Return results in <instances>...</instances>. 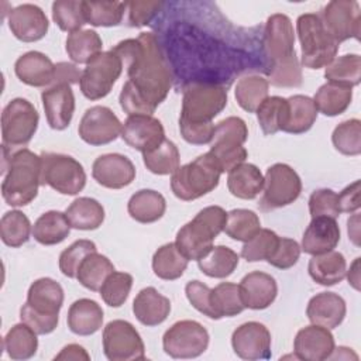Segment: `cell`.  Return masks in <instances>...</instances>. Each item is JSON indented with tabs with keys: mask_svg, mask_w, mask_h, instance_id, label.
Listing matches in <instances>:
<instances>
[{
	"mask_svg": "<svg viewBox=\"0 0 361 361\" xmlns=\"http://www.w3.org/2000/svg\"><path fill=\"white\" fill-rule=\"evenodd\" d=\"M110 51L127 65L128 80L123 85L118 102L124 113L148 114L166 99L173 76L168 59L154 32L120 41Z\"/></svg>",
	"mask_w": 361,
	"mask_h": 361,
	"instance_id": "1",
	"label": "cell"
},
{
	"mask_svg": "<svg viewBox=\"0 0 361 361\" xmlns=\"http://www.w3.org/2000/svg\"><path fill=\"white\" fill-rule=\"evenodd\" d=\"M264 55L269 61L268 83L276 87H299L302 68L295 51V32L286 14L268 17L264 30Z\"/></svg>",
	"mask_w": 361,
	"mask_h": 361,
	"instance_id": "2",
	"label": "cell"
},
{
	"mask_svg": "<svg viewBox=\"0 0 361 361\" xmlns=\"http://www.w3.org/2000/svg\"><path fill=\"white\" fill-rule=\"evenodd\" d=\"M4 178L1 196L8 206L23 207L38 195L41 185V155L28 148L8 149L3 147Z\"/></svg>",
	"mask_w": 361,
	"mask_h": 361,
	"instance_id": "3",
	"label": "cell"
},
{
	"mask_svg": "<svg viewBox=\"0 0 361 361\" xmlns=\"http://www.w3.org/2000/svg\"><path fill=\"white\" fill-rule=\"evenodd\" d=\"M62 305V286L52 278H39L28 288L27 300L20 309V319L37 334H49L58 326Z\"/></svg>",
	"mask_w": 361,
	"mask_h": 361,
	"instance_id": "4",
	"label": "cell"
},
{
	"mask_svg": "<svg viewBox=\"0 0 361 361\" xmlns=\"http://www.w3.org/2000/svg\"><path fill=\"white\" fill-rule=\"evenodd\" d=\"M227 213L220 206L202 209L176 233L175 244L189 261H199L212 248L214 238L224 230Z\"/></svg>",
	"mask_w": 361,
	"mask_h": 361,
	"instance_id": "5",
	"label": "cell"
},
{
	"mask_svg": "<svg viewBox=\"0 0 361 361\" xmlns=\"http://www.w3.org/2000/svg\"><path fill=\"white\" fill-rule=\"evenodd\" d=\"M221 173L216 158L210 152H204L172 173L171 189L183 202L196 200L217 188Z\"/></svg>",
	"mask_w": 361,
	"mask_h": 361,
	"instance_id": "6",
	"label": "cell"
},
{
	"mask_svg": "<svg viewBox=\"0 0 361 361\" xmlns=\"http://www.w3.org/2000/svg\"><path fill=\"white\" fill-rule=\"evenodd\" d=\"M227 106V90L217 83L190 82L183 87L179 126H207Z\"/></svg>",
	"mask_w": 361,
	"mask_h": 361,
	"instance_id": "7",
	"label": "cell"
},
{
	"mask_svg": "<svg viewBox=\"0 0 361 361\" xmlns=\"http://www.w3.org/2000/svg\"><path fill=\"white\" fill-rule=\"evenodd\" d=\"M296 31L302 51L300 63L305 68H326L336 58L340 44L329 34L319 14H300L296 20Z\"/></svg>",
	"mask_w": 361,
	"mask_h": 361,
	"instance_id": "8",
	"label": "cell"
},
{
	"mask_svg": "<svg viewBox=\"0 0 361 361\" xmlns=\"http://www.w3.org/2000/svg\"><path fill=\"white\" fill-rule=\"evenodd\" d=\"M247 138L248 128L245 121L240 117L230 116L214 126L209 152L219 162L221 172H230L247 159L248 152L244 148Z\"/></svg>",
	"mask_w": 361,
	"mask_h": 361,
	"instance_id": "9",
	"label": "cell"
},
{
	"mask_svg": "<svg viewBox=\"0 0 361 361\" xmlns=\"http://www.w3.org/2000/svg\"><path fill=\"white\" fill-rule=\"evenodd\" d=\"M41 185H47L61 195L75 196L86 185V172L79 161L66 154H41Z\"/></svg>",
	"mask_w": 361,
	"mask_h": 361,
	"instance_id": "10",
	"label": "cell"
},
{
	"mask_svg": "<svg viewBox=\"0 0 361 361\" xmlns=\"http://www.w3.org/2000/svg\"><path fill=\"white\" fill-rule=\"evenodd\" d=\"M39 116L31 102L23 97L10 100L1 113L3 147L14 149L27 145L38 128Z\"/></svg>",
	"mask_w": 361,
	"mask_h": 361,
	"instance_id": "11",
	"label": "cell"
},
{
	"mask_svg": "<svg viewBox=\"0 0 361 361\" xmlns=\"http://www.w3.org/2000/svg\"><path fill=\"white\" fill-rule=\"evenodd\" d=\"M264 195L258 203L262 212H271L293 203L302 192L298 172L286 164H274L264 176Z\"/></svg>",
	"mask_w": 361,
	"mask_h": 361,
	"instance_id": "12",
	"label": "cell"
},
{
	"mask_svg": "<svg viewBox=\"0 0 361 361\" xmlns=\"http://www.w3.org/2000/svg\"><path fill=\"white\" fill-rule=\"evenodd\" d=\"M123 72V61L113 51L100 52L82 71V94L89 100L106 97Z\"/></svg>",
	"mask_w": 361,
	"mask_h": 361,
	"instance_id": "13",
	"label": "cell"
},
{
	"mask_svg": "<svg viewBox=\"0 0 361 361\" xmlns=\"http://www.w3.org/2000/svg\"><path fill=\"white\" fill-rule=\"evenodd\" d=\"M209 338L199 322L179 320L164 333L162 347L172 358H196L207 350Z\"/></svg>",
	"mask_w": 361,
	"mask_h": 361,
	"instance_id": "14",
	"label": "cell"
},
{
	"mask_svg": "<svg viewBox=\"0 0 361 361\" xmlns=\"http://www.w3.org/2000/svg\"><path fill=\"white\" fill-rule=\"evenodd\" d=\"M103 351L110 361H137L145 358L140 333L127 320H111L103 329Z\"/></svg>",
	"mask_w": 361,
	"mask_h": 361,
	"instance_id": "15",
	"label": "cell"
},
{
	"mask_svg": "<svg viewBox=\"0 0 361 361\" xmlns=\"http://www.w3.org/2000/svg\"><path fill=\"white\" fill-rule=\"evenodd\" d=\"M329 34L341 44L350 38L360 39L361 8L355 0H331L319 14Z\"/></svg>",
	"mask_w": 361,
	"mask_h": 361,
	"instance_id": "16",
	"label": "cell"
},
{
	"mask_svg": "<svg viewBox=\"0 0 361 361\" xmlns=\"http://www.w3.org/2000/svg\"><path fill=\"white\" fill-rule=\"evenodd\" d=\"M123 124L111 109L106 106H93L85 111L80 118L78 133L89 145H106L121 135Z\"/></svg>",
	"mask_w": 361,
	"mask_h": 361,
	"instance_id": "17",
	"label": "cell"
},
{
	"mask_svg": "<svg viewBox=\"0 0 361 361\" xmlns=\"http://www.w3.org/2000/svg\"><path fill=\"white\" fill-rule=\"evenodd\" d=\"M234 353L248 361L271 358V333L259 322H247L238 326L231 336Z\"/></svg>",
	"mask_w": 361,
	"mask_h": 361,
	"instance_id": "18",
	"label": "cell"
},
{
	"mask_svg": "<svg viewBox=\"0 0 361 361\" xmlns=\"http://www.w3.org/2000/svg\"><path fill=\"white\" fill-rule=\"evenodd\" d=\"M121 138L131 148L144 154L154 149L165 140V130L162 123L154 116L133 114L128 116L123 124Z\"/></svg>",
	"mask_w": 361,
	"mask_h": 361,
	"instance_id": "19",
	"label": "cell"
},
{
	"mask_svg": "<svg viewBox=\"0 0 361 361\" xmlns=\"http://www.w3.org/2000/svg\"><path fill=\"white\" fill-rule=\"evenodd\" d=\"M93 179L107 189H123L135 179V166L123 154H104L92 165Z\"/></svg>",
	"mask_w": 361,
	"mask_h": 361,
	"instance_id": "20",
	"label": "cell"
},
{
	"mask_svg": "<svg viewBox=\"0 0 361 361\" xmlns=\"http://www.w3.org/2000/svg\"><path fill=\"white\" fill-rule=\"evenodd\" d=\"M7 23L11 34L23 42H35L42 39L49 28L48 18L42 8L31 3L11 8Z\"/></svg>",
	"mask_w": 361,
	"mask_h": 361,
	"instance_id": "21",
	"label": "cell"
},
{
	"mask_svg": "<svg viewBox=\"0 0 361 361\" xmlns=\"http://www.w3.org/2000/svg\"><path fill=\"white\" fill-rule=\"evenodd\" d=\"M41 100L47 121L52 130H65L75 113V96L68 83H54L44 89Z\"/></svg>",
	"mask_w": 361,
	"mask_h": 361,
	"instance_id": "22",
	"label": "cell"
},
{
	"mask_svg": "<svg viewBox=\"0 0 361 361\" xmlns=\"http://www.w3.org/2000/svg\"><path fill=\"white\" fill-rule=\"evenodd\" d=\"M334 347V337L330 330L317 324L300 329L293 341L295 358L305 361L329 360Z\"/></svg>",
	"mask_w": 361,
	"mask_h": 361,
	"instance_id": "23",
	"label": "cell"
},
{
	"mask_svg": "<svg viewBox=\"0 0 361 361\" xmlns=\"http://www.w3.org/2000/svg\"><path fill=\"white\" fill-rule=\"evenodd\" d=\"M240 295L245 309L262 310L269 307L278 295V285L272 275L261 271L247 274L240 285Z\"/></svg>",
	"mask_w": 361,
	"mask_h": 361,
	"instance_id": "24",
	"label": "cell"
},
{
	"mask_svg": "<svg viewBox=\"0 0 361 361\" xmlns=\"http://www.w3.org/2000/svg\"><path fill=\"white\" fill-rule=\"evenodd\" d=\"M340 243V227L336 219L313 217L302 237L300 250L310 255L329 252Z\"/></svg>",
	"mask_w": 361,
	"mask_h": 361,
	"instance_id": "25",
	"label": "cell"
},
{
	"mask_svg": "<svg viewBox=\"0 0 361 361\" xmlns=\"http://www.w3.org/2000/svg\"><path fill=\"white\" fill-rule=\"evenodd\" d=\"M347 313L345 300L334 292H320L310 298L306 316L312 324L323 326L329 330L338 327Z\"/></svg>",
	"mask_w": 361,
	"mask_h": 361,
	"instance_id": "26",
	"label": "cell"
},
{
	"mask_svg": "<svg viewBox=\"0 0 361 361\" xmlns=\"http://www.w3.org/2000/svg\"><path fill=\"white\" fill-rule=\"evenodd\" d=\"M17 78L32 87H45L54 83L55 65L39 51H28L23 54L14 63Z\"/></svg>",
	"mask_w": 361,
	"mask_h": 361,
	"instance_id": "27",
	"label": "cell"
},
{
	"mask_svg": "<svg viewBox=\"0 0 361 361\" xmlns=\"http://www.w3.org/2000/svg\"><path fill=\"white\" fill-rule=\"evenodd\" d=\"M133 313L141 324L154 327L166 320L171 313V302L154 286H147L137 293L133 302Z\"/></svg>",
	"mask_w": 361,
	"mask_h": 361,
	"instance_id": "28",
	"label": "cell"
},
{
	"mask_svg": "<svg viewBox=\"0 0 361 361\" xmlns=\"http://www.w3.org/2000/svg\"><path fill=\"white\" fill-rule=\"evenodd\" d=\"M102 306L87 298L75 300L68 310V327L73 334L90 336L100 330L103 324Z\"/></svg>",
	"mask_w": 361,
	"mask_h": 361,
	"instance_id": "29",
	"label": "cell"
},
{
	"mask_svg": "<svg viewBox=\"0 0 361 361\" xmlns=\"http://www.w3.org/2000/svg\"><path fill=\"white\" fill-rule=\"evenodd\" d=\"M307 271L310 278L322 286H333L345 278L347 262L341 252L329 251L313 255L309 261Z\"/></svg>",
	"mask_w": 361,
	"mask_h": 361,
	"instance_id": "30",
	"label": "cell"
},
{
	"mask_svg": "<svg viewBox=\"0 0 361 361\" xmlns=\"http://www.w3.org/2000/svg\"><path fill=\"white\" fill-rule=\"evenodd\" d=\"M227 188L233 196L252 200L262 192L264 175L254 164L243 162L228 172Z\"/></svg>",
	"mask_w": 361,
	"mask_h": 361,
	"instance_id": "31",
	"label": "cell"
},
{
	"mask_svg": "<svg viewBox=\"0 0 361 361\" xmlns=\"http://www.w3.org/2000/svg\"><path fill=\"white\" fill-rule=\"evenodd\" d=\"M286 121L282 131L289 134H303L309 131L319 113L313 99L305 94H293L286 99Z\"/></svg>",
	"mask_w": 361,
	"mask_h": 361,
	"instance_id": "32",
	"label": "cell"
},
{
	"mask_svg": "<svg viewBox=\"0 0 361 361\" xmlns=\"http://www.w3.org/2000/svg\"><path fill=\"white\" fill-rule=\"evenodd\" d=\"M127 210L130 217L138 223H155L165 214L166 202L159 192L152 189H141L130 197Z\"/></svg>",
	"mask_w": 361,
	"mask_h": 361,
	"instance_id": "33",
	"label": "cell"
},
{
	"mask_svg": "<svg viewBox=\"0 0 361 361\" xmlns=\"http://www.w3.org/2000/svg\"><path fill=\"white\" fill-rule=\"evenodd\" d=\"M71 228L72 226L66 213L49 210L35 220L32 226V237L42 245H55L69 235Z\"/></svg>",
	"mask_w": 361,
	"mask_h": 361,
	"instance_id": "34",
	"label": "cell"
},
{
	"mask_svg": "<svg viewBox=\"0 0 361 361\" xmlns=\"http://www.w3.org/2000/svg\"><path fill=\"white\" fill-rule=\"evenodd\" d=\"M66 217L76 230H96L104 221V209L93 197H78L66 209Z\"/></svg>",
	"mask_w": 361,
	"mask_h": 361,
	"instance_id": "35",
	"label": "cell"
},
{
	"mask_svg": "<svg viewBox=\"0 0 361 361\" xmlns=\"http://www.w3.org/2000/svg\"><path fill=\"white\" fill-rule=\"evenodd\" d=\"M37 333L25 323L14 324L3 338V348L11 360H28L38 350Z\"/></svg>",
	"mask_w": 361,
	"mask_h": 361,
	"instance_id": "36",
	"label": "cell"
},
{
	"mask_svg": "<svg viewBox=\"0 0 361 361\" xmlns=\"http://www.w3.org/2000/svg\"><path fill=\"white\" fill-rule=\"evenodd\" d=\"M189 259L179 251L175 243L161 245L152 257L154 274L165 281H175L183 275Z\"/></svg>",
	"mask_w": 361,
	"mask_h": 361,
	"instance_id": "37",
	"label": "cell"
},
{
	"mask_svg": "<svg viewBox=\"0 0 361 361\" xmlns=\"http://www.w3.org/2000/svg\"><path fill=\"white\" fill-rule=\"evenodd\" d=\"M353 89L347 86H340L334 83H324L316 92L313 102L317 111L327 117H334L343 114L351 104Z\"/></svg>",
	"mask_w": 361,
	"mask_h": 361,
	"instance_id": "38",
	"label": "cell"
},
{
	"mask_svg": "<svg viewBox=\"0 0 361 361\" xmlns=\"http://www.w3.org/2000/svg\"><path fill=\"white\" fill-rule=\"evenodd\" d=\"M103 48V41L94 30H79L66 38V54L75 63H89Z\"/></svg>",
	"mask_w": 361,
	"mask_h": 361,
	"instance_id": "39",
	"label": "cell"
},
{
	"mask_svg": "<svg viewBox=\"0 0 361 361\" xmlns=\"http://www.w3.org/2000/svg\"><path fill=\"white\" fill-rule=\"evenodd\" d=\"M238 261V254L231 248L226 245H213V248L197 261V265L204 275L210 278L224 279L235 271Z\"/></svg>",
	"mask_w": 361,
	"mask_h": 361,
	"instance_id": "40",
	"label": "cell"
},
{
	"mask_svg": "<svg viewBox=\"0 0 361 361\" xmlns=\"http://www.w3.org/2000/svg\"><path fill=\"white\" fill-rule=\"evenodd\" d=\"M114 265L111 261L106 257L99 254L97 251L90 252L85 257V259L80 262L76 274V279L82 286H85L89 290H99L104 282V279L113 272Z\"/></svg>",
	"mask_w": 361,
	"mask_h": 361,
	"instance_id": "41",
	"label": "cell"
},
{
	"mask_svg": "<svg viewBox=\"0 0 361 361\" xmlns=\"http://www.w3.org/2000/svg\"><path fill=\"white\" fill-rule=\"evenodd\" d=\"M324 78L334 85L354 87L361 80V58L358 54H345L334 58L324 69Z\"/></svg>",
	"mask_w": 361,
	"mask_h": 361,
	"instance_id": "42",
	"label": "cell"
},
{
	"mask_svg": "<svg viewBox=\"0 0 361 361\" xmlns=\"http://www.w3.org/2000/svg\"><path fill=\"white\" fill-rule=\"evenodd\" d=\"M268 89L269 83L264 76L248 75L237 82L234 96L243 110L255 113L259 104L268 97Z\"/></svg>",
	"mask_w": 361,
	"mask_h": 361,
	"instance_id": "43",
	"label": "cell"
},
{
	"mask_svg": "<svg viewBox=\"0 0 361 361\" xmlns=\"http://www.w3.org/2000/svg\"><path fill=\"white\" fill-rule=\"evenodd\" d=\"M145 168L155 175H172L179 168V149L171 140H164L154 149L142 154Z\"/></svg>",
	"mask_w": 361,
	"mask_h": 361,
	"instance_id": "44",
	"label": "cell"
},
{
	"mask_svg": "<svg viewBox=\"0 0 361 361\" xmlns=\"http://www.w3.org/2000/svg\"><path fill=\"white\" fill-rule=\"evenodd\" d=\"M210 303L217 320L237 316L245 309L238 285L231 282H221L213 288L210 292Z\"/></svg>",
	"mask_w": 361,
	"mask_h": 361,
	"instance_id": "45",
	"label": "cell"
},
{
	"mask_svg": "<svg viewBox=\"0 0 361 361\" xmlns=\"http://www.w3.org/2000/svg\"><path fill=\"white\" fill-rule=\"evenodd\" d=\"M127 3L124 1H83L86 24L93 27H114L123 20Z\"/></svg>",
	"mask_w": 361,
	"mask_h": 361,
	"instance_id": "46",
	"label": "cell"
},
{
	"mask_svg": "<svg viewBox=\"0 0 361 361\" xmlns=\"http://www.w3.org/2000/svg\"><path fill=\"white\" fill-rule=\"evenodd\" d=\"M31 233L30 219L23 212L10 210L3 214L0 220V237L6 245L11 248L21 247L30 240Z\"/></svg>",
	"mask_w": 361,
	"mask_h": 361,
	"instance_id": "47",
	"label": "cell"
},
{
	"mask_svg": "<svg viewBox=\"0 0 361 361\" xmlns=\"http://www.w3.org/2000/svg\"><path fill=\"white\" fill-rule=\"evenodd\" d=\"M261 230V221L255 212L248 209H233L227 213L224 233L235 240L247 243Z\"/></svg>",
	"mask_w": 361,
	"mask_h": 361,
	"instance_id": "48",
	"label": "cell"
},
{
	"mask_svg": "<svg viewBox=\"0 0 361 361\" xmlns=\"http://www.w3.org/2000/svg\"><path fill=\"white\" fill-rule=\"evenodd\" d=\"M286 109L288 103L285 97L281 96H268L257 109L258 124L264 134L274 135L278 131L283 130L286 121Z\"/></svg>",
	"mask_w": 361,
	"mask_h": 361,
	"instance_id": "49",
	"label": "cell"
},
{
	"mask_svg": "<svg viewBox=\"0 0 361 361\" xmlns=\"http://www.w3.org/2000/svg\"><path fill=\"white\" fill-rule=\"evenodd\" d=\"M52 20L66 32L82 30L86 24L83 1L78 0H56L52 3Z\"/></svg>",
	"mask_w": 361,
	"mask_h": 361,
	"instance_id": "50",
	"label": "cell"
},
{
	"mask_svg": "<svg viewBox=\"0 0 361 361\" xmlns=\"http://www.w3.org/2000/svg\"><path fill=\"white\" fill-rule=\"evenodd\" d=\"M331 142L334 148L343 154L355 157L361 154V121L358 118H350L340 123L333 134Z\"/></svg>",
	"mask_w": 361,
	"mask_h": 361,
	"instance_id": "51",
	"label": "cell"
},
{
	"mask_svg": "<svg viewBox=\"0 0 361 361\" xmlns=\"http://www.w3.org/2000/svg\"><path fill=\"white\" fill-rule=\"evenodd\" d=\"M278 241L279 235L275 231L269 228H261L251 240L244 243L241 248V257L247 262L268 261L278 247Z\"/></svg>",
	"mask_w": 361,
	"mask_h": 361,
	"instance_id": "52",
	"label": "cell"
},
{
	"mask_svg": "<svg viewBox=\"0 0 361 361\" xmlns=\"http://www.w3.org/2000/svg\"><path fill=\"white\" fill-rule=\"evenodd\" d=\"M133 286V276L127 272L113 271L99 289L100 296L110 307H120L127 300Z\"/></svg>",
	"mask_w": 361,
	"mask_h": 361,
	"instance_id": "53",
	"label": "cell"
},
{
	"mask_svg": "<svg viewBox=\"0 0 361 361\" xmlns=\"http://www.w3.org/2000/svg\"><path fill=\"white\" fill-rule=\"evenodd\" d=\"M97 251L96 244L90 240H76L59 255V269L68 278H76L78 268L86 255Z\"/></svg>",
	"mask_w": 361,
	"mask_h": 361,
	"instance_id": "54",
	"label": "cell"
},
{
	"mask_svg": "<svg viewBox=\"0 0 361 361\" xmlns=\"http://www.w3.org/2000/svg\"><path fill=\"white\" fill-rule=\"evenodd\" d=\"M309 213L313 217L337 219L341 213L338 206V195L331 189H317L309 197Z\"/></svg>",
	"mask_w": 361,
	"mask_h": 361,
	"instance_id": "55",
	"label": "cell"
},
{
	"mask_svg": "<svg viewBox=\"0 0 361 361\" xmlns=\"http://www.w3.org/2000/svg\"><path fill=\"white\" fill-rule=\"evenodd\" d=\"M300 251L298 241L288 237H279L278 247L267 262L278 269H289L299 261Z\"/></svg>",
	"mask_w": 361,
	"mask_h": 361,
	"instance_id": "56",
	"label": "cell"
},
{
	"mask_svg": "<svg viewBox=\"0 0 361 361\" xmlns=\"http://www.w3.org/2000/svg\"><path fill=\"white\" fill-rule=\"evenodd\" d=\"M210 292L212 289L200 281H190L185 286V293L189 303L202 314L207 316L209 319L217 320L210 303Z\"/></svg>",
	"mask_w": 361,
	"mask_h": 361,
	"instance_id": "57",
	"label": "cell"
},
{
	"mask_svg": "<svg viewBox=\"0 0 361 361\" xmlns=\"http://www.w3.org/2000/svg\"><path fill=\"white\" fill-rule=\"evenodd\" d=\"M162 1H131L127 3L128 7V24L131 27H144L158 14Z\"/></svg>",
	"mask_w": 361,
	"mask_h": 361,
	"instance_id": "58",
	"label": "cell"
},
{
	"mask_svg": "<svg viewBox=\"0 0 361 361\" xmlns=\"http://www.w3.org/2000/svg\"><path fill=\"white\" fill-rule=\"evenodd\" d=\"M361 183L360 180H354L348 186H345L338 195V206L341 213H355L361 206Z\"/></svg>",
	"mask_w": 361,
	"mask_h": 361,
	"instance_id": "59",
	"label": "cell"
},
{
	"mask_svg": "<svg viewBox=\"0 0 361 361\" xmlns=\"http://www.w3.org/2000/svg\"><path fill=\"white\" fill-rule=\"evenodd\" d=\"M80 78H82V72L79 71V68H76L75 63L59 62V63L55 65V79H54V83L73 85V83L80 82Z\"/></svg>",
	"mask_w": 361,
	"mask_h": 361,
	"instance_id": "60",
	"label": "cell"
},
{
	"mask_svg": "<svg viewBox=\"0 0 361 361\" xmlns=\"http://www.w3.org/2000/svg\"><path fill=\"white\" fill-rule=\"evenodd\" d=\"M55 360H66V361H89L90 355L87 354V351L79 345V344H68L65 345L59 354L55 355Z\"/></svg>",
	"mask_w": 361,
	"mask_h": 361,
	"instance_id": "61",
	"label": "cell"
},
{
	"mask_svg": "<svg viewBox=\"0 0 361 361\" xmlns=\"http://www.w3.org/2000/svg\"><path fill=\"white\" fill-rule=\"evenodd\" d=\"M347 231H348V238L355 244L360 245V214L354 213L348 220H347Z\"/></svg>",
	"mask_w": 361,
	"mask_h": 361,
	"instance_id": "62",
	"label": "cell"
},
{
	"mask_svg": "<svg viewBox=\"0 0 361 361\" xmlns=\"http://www.w3.org/2000/svg\"><path fill=\"white\" fill-rule=\"evenodd\" d=\"M360 257L354 259V262L350 265V269L345 272L348 283L355 289L360 290Z\"/></svg>",
	"mask_w": 361,
	"mask_h": 361,
	"instance_id": "63",
	"label": "cell"
},
{
	"mask_svg": "<svg viewBox=\"0 0 361 361\" xmlns=\"http://www.w3.org/2000/svg\"><path fill=\"white\" fill-rule=\"evenodd\" d=\"M351 357H353L354 360L358 358L357 354H354V353L351 351V348H347V347H338V348H336V347H334V350H333V353H331V355H330L329 360H350Z\"/></svg>",
	"mask_w": 361,
	"mask_h": 361,
	"instance_id": "64",
	"label": "cell"
}]
</instances>
